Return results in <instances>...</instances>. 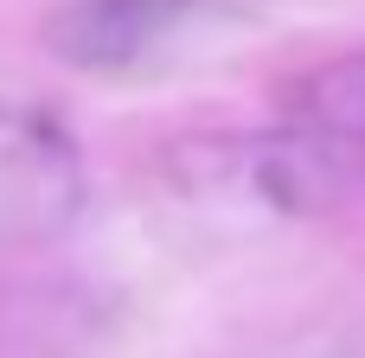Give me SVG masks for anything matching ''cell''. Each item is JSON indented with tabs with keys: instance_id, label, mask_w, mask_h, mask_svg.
<instances>
[{
	"instance_id": "cell-1",
	"label": "cell",
	"mask_w": 365,
	"mask_h": 358,
	"mask_svg": "<svg viewBox=\"0 0 365 358\" xmlns=\"http://www.w3.org/2000/svg\"><path fill=\"white\" fill-rule=\"evenodd\" d=\"M218 0H64L45 26L58 64L90 77H122L160 58L186 26H199Z\"/></svg>"
},
{
	"instance_id": "cell-2",
	"label": "cell",
	"mask_w": 365,
	"mask_h": 358,
	"mask_svg": "<svg viewBox=\"0 0 365 358\" xmlns=\"http://www.w3.org/2000/svg\"><path fill=\"white\" fill-rule=\"evenodd\" d=\"M282 122H295L302 135H314L321 147H334L340 160H353L365 173V45L289 77Z\"/></svg>"
}]
</instances>
